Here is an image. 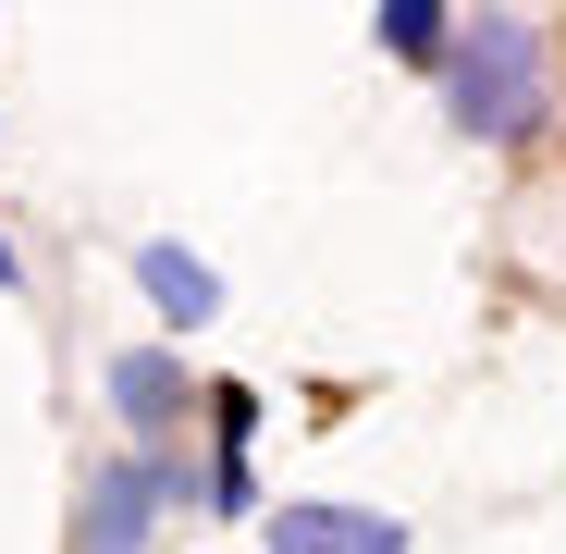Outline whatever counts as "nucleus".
<instances>
[{
	"instance_id": "nucleus-1",
	"label": "nucleus",
	"mask_w": 566,
	"mask_h": 554,
	"mask_svg": "<svg viewBox=\"0 0 566 554\" xmlns=\"http://www.w3.org/2000/svg\"><path fill=\"white\" fill-rule=\"evenodd\" d=\"M443 86L481 136H530L542 124V25L530 13H481L455 50H443Z\"/></svg>"
},
{
	"instance_id": "nucleus-2",
	"label": "nucleus",
	"mask_w": 566,
	"mask_h": 554,
	"mask_svg": "<svg viewBox=\"0 0 566 554\" xmlns=\"http://www.w3.org/2000/svg\"><path fill=\"white\" fill-rule=\"evenodd\" d=\"M271 554H407V518H382V505H271Z\"/></svg>"
},
{
	"instance_id": "nucleus-3",
	"label": "nucleus",
	"mask_w": 566,
	"mask_h": 554,
	"mask_svg": "<svg viewBox=\"0 0 566 554\" xmlns=\"http://www.w3.org/2000/svg\"><path fill=\"white\" fill-rule=\"evenodd\" d=\"M160 493H172V481H160V456H124V469H99V493H86V554H136Z\"/></svg>"
},
{
	"instance_id": "nucleus-4",
	"label": "nucleus",
	"mask_w": 566,
	"mask_h": 554,
	"mask_svg": "<svg viewBox=\"0 0 566 554\" xmlns=\"http://www.w3.org/2000/svg\"><path fill=\"white\" fill-rule=\"evenodd\" d=\"M136 284H148V309L185 321V333L222 321V271H210V259H185V247H136Z\"/></svg>"
},
{
	"instance_id": "nucleus-5",
	"label": "nucleus",
	"mask_w": 566,
	"mask_h": 554,
	"mask_svg": "<svg viewBox=\"0 0 566 554\" xmlns=\"http://www.w3.org/2000/svg\"><path fill=\"white\" fill-rule=\"evenodd\" d=\"M112 407H124L136 431H160V419L185 407V369H172L160 345H136V357H112Z\"/></svg>"
},
{
	"instance_id": "nucleus-6",
	"label": "nucleus",
	"mask_w": 566,
	"mask_h": 554,
	"mask_svg": "<svg viewBox=\"0 0 566 554\" xmlns=\"http://www.w3.org/2000/svg\"><path fill=\"white\" fill-rule=\"evenodd\" d=\"M443 25H455L443 0H382V50H407V62H443V50H455Z\"/></svg>"
},
{
	"instance_id": "nucleus-7",
	"label": "nucleus",
	"mask_w": 566,
	"mask_h": 554,
	"mask_svg": "<svg viewBox=\"0 0 566 554\" xmlns=\"http://www.w3.org/2000/svg\"><path fill=\"white\" fill-rule=\"evenodd\" d=\"M0 284H25V259H13V234H0Z\"/></svg>"
}]
</instances>
